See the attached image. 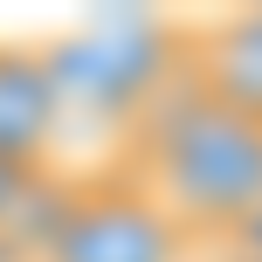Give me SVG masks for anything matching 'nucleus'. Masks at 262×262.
<instances>
[{"instance_id": "nucleus-1", "label": "nucleus", "mask_w": 262, "mask_h": 262, "mask_svg": "<svg viewBox=\"0 0 262 262\" xmlns=\"http://www.w3.org/2000/svg\"><path fill=\"white\" fill-rule=\"evenodd\" d=\"M118 172H131L172 214L186 242H235L262 214V124L214 104L186 69H172L118 131Z\"/></svg>"}, {"instance_id": "nucleus-2", "label": "nucleus", "mask_w": 262, "mask_h": 262, "mask_svg": "<svg viewBox=\"0 0 262 262\" xmlns=\"http://www.w3.org/2000/svg\"><path fill=\"white\" fill-rule=\"evenodd\" d=\"M186 235L131 172H76L69 207L35 262H180Z\"/></svg>"}, {"instance_id": "nucleus-3", "label": "nucleus", "mask_w": 262, "mask_h": 262, "mask_svg": "<svg viewBox=\"0 0 262 262\" xmlns=\"http://www.w3.org/2000/svg\"><path fill=\"white\" fill-rule=\"evenodd\" d=\"M180 69L214 97V104H228V111H242V118L262 124V7L214 14V21L186 28Z\"/></svg>"}, {"instance_id": "nucleus-4", "label": "nucleus", "mask_w": 262, "mask_h": 262, "mask_svg": "<svg viewBox=\"0 0 262 262\" xmlns=\"http://www.w3.org/2000/svg\"><path fill=\"white\" fill-rule=\"evenodd\" d=\"M62 131V83L41 41H0V152L49 166V145Z\"/></svg>"}, {"instance_id": "nucleus-5", "label": "nucleus", "mask_w": 262, "mask_h": 262, "mask_svg": "<svg viewBox=\"0 0 262 262\" xmlns=\"http://www.w3.org/2000/svg\"><path fill=\"white\" fill-rule=\"evenodd\" d=\"M41 172H49V166H28V159H7V152H0V242H7L14 214H21V200L35 193Z\"/></svg>"}, {"instance_id": "nucleus-6", "label": "nucleus", "mask_w": 262, "mask_h": 262, "mask_svg": "<svg viewBox=\"0 0 262 262\" xmlns=\"http://www.w3.org/2000/svg\"><path fill=\"white\" fill-rule=\"evenodd\" d=\"M228 249H235V262H262V214H255L249 228H242L235 242H228Z\"/></svg>"}]
</instances>
